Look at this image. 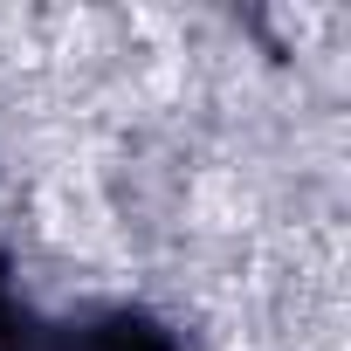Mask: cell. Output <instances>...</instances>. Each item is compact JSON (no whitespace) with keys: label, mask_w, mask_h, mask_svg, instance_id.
Listing matches in <instances>:
<instances>
[{"label":"cell","mask_w":351,"mask_h":351,"mask_svg":"<svg viewBox=\"0 0 351 351\" xmlns=\"http://www.w3.org/2000/svg\"><path fill=\"white\" fill-rule=\"evenodd\" d=\"M56 351H180V337H172L165 324H152V317L110 310V317H90V324L56 330Z\"/></svg>","instance_id":"1"},{"label":"cell","mask_w":351,"mask_h":351,"mask_svg":"<svg viewBox=\"0 0 351 351\" xmlns=\"http://www.w3.org/2000/svg\"><path fill=\"white\" fill-rule=\"evenodd\" d=\"M0 351H28V310L8 276H0Z\"/></svg>","instance_id":"2"}]
</instances>
